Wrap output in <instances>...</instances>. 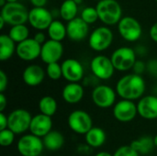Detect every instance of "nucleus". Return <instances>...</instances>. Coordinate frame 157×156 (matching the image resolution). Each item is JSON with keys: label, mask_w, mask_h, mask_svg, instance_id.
<instances>
[{"label": "nucleus", "mask_w": 157, "mask_h": 156, "mask_svg": "<svg viewBox=\"0 0 157 156\" xmlns=\"http://www.w3.org/2000/svg\"><path fill=\"white\" fill-rule=\"evenodd\" d=\"M146 84L142 75L128 74L119 79L116 85L117 95L121 99L134 101L141 99L145 92Z\"/></svg>", "instance_id": "obj_1"}, {"label": "nucleus", "mask_w": 157, "mask_h": 156, "mask_svg": "<svg viewBox=\"0 0 157 156\" xmlns=\"http://www.w3.org/2000/svg\"><path fill=\"white\" fill-rule=\"evenodd\" d=\"M97 11L98 18L106 25L119 24L122 18V9L116 0H101L98 3Z\"/></svg>", "instance_id": "obj_2"}, {"label": "nucleus", "mask_w": 157, "mask_h": 156, "mask_svg": "<svg viewBox=\"0 0 157 156\" xmlns=\"http://www.w3.org/2000/svg\"><path fill=\"white\" fill-rule=\"evenodd\" d=\"M29 13L27 7L21 3H7L1 9V17L6 23L13 26L24 25L29 21Z\"/></svg>", "instance_id": "obj_3"}, {"label": "nucleus", "mask_w": 157, "mask_h": 156, "mask_svg": "<svg viewBox=\"0 0 157 156\" xmlns=\"http://www.w3.org/2000/svg\"><path fill=\"white\" fill-rule=\"evenodd\" d=\"M115 70L126 72L133 68L136 63V53L132 48L121 47L115 50L110 57Z\"/></svg>", "instance_id": "obj_4"}, {"label": "nucleus", "mask_w": 157, "mask_h": 156, "mask_svg": "<svg viewBox=\"0 0 157 156\" xmlns=\"http://www.w3.org/2000/svg\"><path fill=\"white\" fill-rule=\"evenodd\" d=\"M17 149L22 156H40L45 148L42 138L29 133L19 138L17 143Z\"/></svg>", "instance_id": "obj_5"}, {"label": "nucleus", "mask_w": 157, "mask_h": 156, "mask_svg": "<svg viewBox=\"0 0 157 156\" xmlns=\"http://www.w3.org/2000/svg\"><path fill=\"white\" fill-rule=\"evenodd\" d=\"M67 124L71 131L82 135H86L93 128L91 116L82 109H76L71 112L67 119Z\"/></svg>", "instance_id": "obj_6"}, {"label": "nucleus", "mask_w": 157, "mask_h": 156, "mask_svg": "<svg viewBox=\"0 0 157 156\" xmlns=\"http://www.w3.org/2000/svg\"><path fill=\"white\" fill-rule=\"evenodd\" d=\"M8 129L15 134H22L29 131L32 116L27 109L17 108L11 111L8 116Z\"/></svg>", "instance_id": "obj_7"}, {"label": "nucleus", "mask_w": 157, "mask_h": 156, "mask_svg": "<svg viewBox=\"0 0 157 156\" xmlns=\"http://www.w3.org/2000/svg\"><path fill=\"white\" fill-rule=\"evenodd\" d=\"M117 92L111 86L99 85L96 86L92 93L91 98L93 103L100 108H109L116 104Z\"/></svg>", "instance_id": "obj_8"}, {"label": "nucleus", "mask_w": 157, "mask_h": 156, "mask_svg": "<svg viewBox=\"0 0 157 156\" xmlns=\"http://www.w3.org/2000/svg\"><path fill=\"white\" fill-rule=\"evenodd\" d=\"M113 41V33L108 27H98L92 31L88 38L89 47L96 51L107 50Z\"/></svg>", "instance_id": "obj_9"}, {"label": "nucleus", "mask_w": 157, "mask_h": 156, "mask_svg": "<svg viewBox=\"0 0 157 156\" xmlns=\"http://www.w3.org/2000/svg\"><path fill=\"white\" fill-rule=\"evenodd\" d=\"M118 29L121 36L127 41L132 42L138 40L142 36V26L140 22L132 17H124L118 24Z\"/></svg>", "instance_id": "obj_10"}, {"label": "nucleus", "mask_w": 157, "mask_h": 156, "mask_svg": "<svg viewBox=\"0 0 157 156\" xmlns=\"http://www.w3.org/2000/svg\"><path fill=\"white\" fill-rule=\"evenodd\" d=\"M90 69L92 74L100 80L110 79L115 72L113 63L108 56L97 55L90 63Z\"/></svg>", "instance_id": "obj_11"}, {"label": "nucleus", "mask_w": 157, "mask_h": 156, "mask_svg": "<svg viewBox=\"0 0 157 156\" xmlns=\"http://www.w3.org/2000/svg\"><path fill=\"white\" fill-rule=\"evenodd\" d=\"M137 114V104L131 100L121 99L113 107V116L120 122H130L135 119Z\"/></svg>", "instance_id": "obj_12"}, {"label": "nucleus", "mask_w": 157, "mask_h": 156, "mask_svg": "<svg viewBox=\"0 0 157 156\" xmlns=\"http://www.w3.org/2000/svg\"><path fill=\"white\" fill-rule=\"evenodd\" d=\"M52 19V14L45 7H33L29 13V22L38 30L48 29Z\"/></svg>", "instance_id": "obj_13"}, {"label": "nucleus", "mask_w": 157, "mask_h": 156, "mask_svg": "<svg viewBox=\"0 0 157 156\" xmlns=\"http://www.w3.org/2000/svg\"><path fill=\"white\" fill-rule=\"evenodd\" d=\"M40 51L41 45L33 38H29L17 45L16 53L19 59L26 62H31L40 56Z\"/></svg>", "instance_id": "obj_14"}, {"label": "nucleus", "mask_w": 157, "mask_h": 156, "mask_svg": "<svg viewBox=\"0 0 157 156\" xmlns=\"http://www.w3.org/2000/svg\"><path fill=\"white\" fill-rule=\"evenodd\" d=\"M63 77L69 83L80 82L85 74V70L82 63L75 59H66L62 63Z\"/></svg>", "instance_id": "obj_15"}, {"label": "nucleus", "mask_w": 157, "mask_h": 156, "mask_svg": "<svg viewBox=\"0 0 157 156\" xmlns=\"http://www.w3.org/2000/svg\"><path fill=\"white\" fill-rule=\"evenodd\" d=\"M63 54V46L62 42L48 40L44 44L41 45L40 59L46 63L50 64L52 63H58Z\"/></svg>", "instance_id": "obj_16"}, {"label": "nucleus", "mask_w": 157, "mask_h": 156, "mask_svg": "<svg viewBox=\"0 0 157 156\" xmlns=\"http://www.w3.org/2000/svg\"><path fill=\"white\" fill-rule=\"evenodd\" d=\"M52 131V120L51 117H48L41 113L32 117L29 126V132L31 134L40 138H43Z\"/></svg>", "instance_id": "obj_17"}, {"label": "nucleus", "mask_w": 157, "mask_h": 156, "mask_svg": "<svg viewBox=\"0 0 157 156\" xmlns=\"http://www.w3.org/2000/svg\"><path fill=\"white\" fill-rule=\"evenodd\" d=\"M138 115L144 120H152L157 119V97L144 96L137 103Z\"/></svg>", "instance_id": "obj_18"}, {"label": "nucleus", "mask_w": 157, "mask_h": 156, "mask_svg": "<svg viewBox=\"0 0 157 156\" xmlns=\"http://www.w3.org/2000/svg\"><path fill=\"white\" fill-rule=\"evenodd\" d=\"M88 24L81 17H75L69 21L66 25L67 37L74 41H80L85 40L88 34Z\"/></svg>", "instance_id": "obj_19"}, {"label": "nucleus", "mask_w": 157, "mask_h": 156, "mask_svg": "<svg viewBox=\"0 0 157 156\" xmlns=\"http://www.w3.org/2000/svg\"><path fill=\"white\" fill-rule=\"evenodd\" d=\"M45 75L46 72L41 66L38 64H29L24 69L22 79L27 86H37L43 82Z\"/></svg>", "instance_id": "obj_20"}, {"label": "nucleus", "mask_w": 157, "mask_h": 156, "mask_svg": "<svg viewBox=\"0 0 157 156\" xmlns=\"http://www.w3.org/2000/svg\"><path fill=\"white\" fill-rule=\"evenodd\" d=\"M85 95V90L79 83H68L62 91L63 99L68 104H76L80 102Z\"/></svg>", "instance_id": "obj_21"}, {"label": "nucleus", "mask_w": 157, "mask_h": 156, "mask_svg": "<svg viewBox=\"0 0 157 156\" xmlns=\"http://www.w3.org/2000/svg\"><path fill=\"white\" fill-rule=\"evenodd\" d=\"M44 148L51 152L60 150L64 144V136L58 131H52L42 138Z\"/></svg>", "instance_id": "obj_22"}, {"label": "nucleus", "mask_w": 157, "mask_h": 156, "mask_svg": "<svg viewBox=\"0 0 157 156\" xmlns=\"http://www.w3.org/2000/svg\"><path fill=\"white\" fill-rule=\"evenodd\" d=\"M85 140L88 146L92 148H98L106 143L107 135L103 129L99 127H93L85 135Z\"/></svg>", "instance_id": "obj_23"}, {"label": "nucleus", "mask_w": 157, "mask_h": 156, "mask_svg": "<svg viewBox=\"0 0 157 156\" xmlns=\"http://www.w3.org/2000/svg\"><path fill=\"white\" fill-rule=\"evenodd\" d=\"M16 42L6 34L0 36V61L9 60L16 52Z\"/></svg>", "instance_id": "obj_24"}, {"label": "nucleus", "mask_w": 157, "mask_h": 156, "mask_svg": "<svg viewBox=\"0 0 157 156\" xmlns=\"http://www.w3.org/2000/svg\"><path fill=\"white\" fill-rule=\"evenodd\" d=\"M47 31L50 40L55 41L61 42L67 36L66 26H64V24L60 20H53L48 28Z\"/></svg>", "instance_id": "obj_25"}, {"label": "nucleus", "mask_w": 157, "mask_h": 156, "mask_svg": "<svg viewBox=\"0 0 157 156\" xmlns=\"http://www.w3.org/2000/svg\"><path fill=\"white\" fill-rule=\"evenodd\" d=\"M61 17L69 22L74 18L77 17V11H78V5L74 0H64L59 9Z\"/></svg>", "instance_id": "obj_26"}, {"label": "nucleus", "mask_w": 157, "mask_h": 156, "mask_svg": "<svg viewBox=\"0 0 157 156\" xmlns=\"http://www.w3.org/2000/svg\"><path fill=\"white\" fill-rule=\"evenodd\" d=\"M57 108H58L57 102L55 98H53L51 96H44L39 101V109L40 112L43 115L52 118L56 113Z\"/></svg>", "instance_id": "obj_27"}, {"label": "nucleus", "mask_w": 157, "mask_h": 156, "mask_svg": "<svg viewBox=\"0 0 157 156\" xmlns=\"http://www.w3.org/2000/svg\"><path fill=\"white\" fill-rule=\"evenodd\" d=\"M131 146L141 155V154H149L153 148L155 147L154 144V139L149 136H144L137 140H134Z\"/></svg>", "instance_id": "obj_28"}, {"label": "nucleus", "mask_w": 157, "mask_h": 156, "mask_svg": "<svg viewBox=\"0 0 157 156\" xmlns=\"http://www.w3.org/2000/svg\"><path fill=\"white\" fill-rule=\"evenodd\" d=\"M29 30L28 27L25 26V24L11 27L8 32V36L17 44L29 39Z\"/></svg>", "instance_id": "obj_29"}, {"label": "nucleus", "mask_w": 157, "mask_h": 156, "mask_svg": "<svg viewBox=\"0 0 157 156\" xmlns=\"http://www.w3.org/2000/svg\"><path fill=\"white\" fill-rule=\"evenodd\" d=\"M46 75L52 79V80H59L61 77H63V71H62V65L59 64V63H52L50 64H47L46 67Z\"/></svg>", "instance_id": "obj_30"}, {"label": "nucleus", "mask_w": 157, "mask_h": 156, "mask_svg": "<svg viewBox=\"0 0 157 156\" xmlns=\"http://www.w3.org/2000/svg\"><path fill=\"white\" fill-rule=\"evenodd\" d=\"M86 23L89 24H93L95 23L98 18V14L97 11L96 7H92V6H87L86 8H84L81 12V17H80Z\"/></svg>", "instance_id": "obj_31"}, {"label": "nucleus", "mask_w": 157, "mask_h": 156, "mask_svg": "<svg viewBox=\"0 0 157 156\" xmlns=\"http://www.w3.org/2000/svg\"><path fill=\"white\" fill-rule=\"evenodd\" d=\"M15 133L8 128L0 131V145L2 147L10 146L15 141Z\"/></svg>", "instance_id": "obj_32"}, {"label": "nucleus", "mask_w": 157, "mask_h": 156, "mask_svg": "<svg viewBox=\"0 0 157 156\" xmlns=\"http://www.w3.org/2000/svg\"><path fill=\"white\" fill-rule=\"evenodd\" d=\"M113 156H140V154L131 145H123L115 151Z\"/></svg>", "instance_id": "obj_33"}, {"label": "nucleus", "mask_w": 157, "mask_h": 156, "mask_svg": "<svg viewBox=\"0 0 157 156\" xmlns=\"http://www.w3.org/2000/svg\"><path fill=\"white\" fill-rule=\"evenodd\" d=\"M8 86V78L6 74L1 70L0 71V93H4Z\"/></svg>", "instance_id": "obj_34"}, {"label": "nucleus", "mask_w": 157, "mask_h": 156, "mask_svg": "<svg viewBox=\"0 0 157 156\" xmlns=\"http://www.w3.org/2000/svg\"><path fill=\"white\" fill-rule=\"evenodd\" d=\"M133 74L141 75L146 69V65L143 61H136L134 66H133Z\"/></svg>", "instance_id": "obj_35"}, {"label": "nucleus", "mask_w": 157, "mask_h": 156, "mask_svg": "<svg viewBox=\"0 0 157 156\" xmlns=\"http://www.w3.org/2000/svg\"><path fill=\"white\" fill-rule=\"evenodd\" d=\"M8 128V118L4 112H0V131Z\"/></svg>", "instance_id": "obj_36"}, {"label": "nucleus", "mask_w": 157, "mask_h": 156, "mask_svg": "<svg viewBox=\"0 0 157 156\" xmlns=\"http://www.w3.org/2000/svg\"><path fill=\"white\" fill-rule=\"evenodd\" d=\"M33 39H34L38 43H40V45L44 44V43L47 41V40H46V36H45V34H44L43 32H41V31L37 32V33L34 35Z\"/></svg>", "instance_id": "obj_37"}, {"label": "nucleus", "mask_w": 157, "mask_h": 156, "mask_svg": "<svg viewBox=\"0 0 157 156\" xmlns=\"http://www.w3.org/2000/svg\"><path fill=\"white\" fill-rule=\"evenodd\" d=\"M7 106V99L4 93H0V111L3 112Z\"/></svg>", "instance_id": "obj_38"}, {"label": "nucleus", "mask_w": 157, "mask_h": 156, "mask_svg": "<svg viewBox=\"0 0 157 156\" xmlns=\"http://www.w3.org/2000/svg\"><path fill=\"white\" fill-rule=\"evenodd\" d=\"M150 37L154 41L157 43V22L155 23L150 29Z\"/></svg>", "instance_id": "obj_39"}, {"label": "nucleus", "mask_w": 157, "mask_h": 156, "mask_svg": "<svg viewBox=\"0 0 157 156\" xmlns=\"http://www.w3.org/2000/svg\"><path fill=\"white\" fill-rule=\"evenodd\" d=\"M30 3L34 7H44L47 4V0H30Z\"/></svg>", "instance_id": "obj_40"}, {"label": "nucleus", "mask_w": 157, "mask_h": 156, "mask_svg": "<svg viewBox=\"0 0 157 156\" xmlns=\"http://www.w3.org/2000/svg\"><path fill=\"white\" fill-rule=\"evenodd\" d=\"M95 156H113V154H109V152H105V151H102V152H99Z\"/></svg>", "instance_id": "obj_41"}, {"label": "nucleus", "mask_w": 157, "mask_h": 156, "mask_svg": "<svg viewBox=\"0 0 157 156\" xmlns=\"http://www.w3.org/2000/svg\"><path fill=\"white\" fill-rule=\"evenodd\" d=\"M5 23H6V21H5V19L0 16V29H2L3 28H4V25H5Z\"/></svg>", "instance_id": "obj_42"}, {"label": "nucleus", "mask_w": 157, "mask_h": 156, "mask_svg": "<svg viewBox=\"0 0 157 156\" xmlns=\"http://www.w3.org/2000/svg\"><path fill=\"white\" fill-rule=\"evenodd\" d=\"M6 4H7V3H6V0H0V6H1V7L5 6Z\"/></svg>", "instance_id": "obj_43"}, {"label": "nucleus", "mask_w": 157, "mask_h": 156, "mask_svg": "<svg viewBox=\"0 0 157 156\" xmlns=\"http://www.w3.org/2000/svg\"><path fill=\"white\" fill-rule=\"evenodd\" d=\"M153 139H154V144H155V146L157 148V134L153 138Z\"/></svg>", "instance_id": "obj_44"}, {"label": "nucleus", "mask_w": 157, "mask_h": 156, "mask_svg": "<svg viewBox=\"0 0 157 156\" xmlns=\"http://www.w3.org/2000/svg\"><path fill=\"white\" fill-rule=\"evenodd\" d=\"M6 3H16V2H17V0H6Z\"/></svg>", "instance_id": "obj_45"}, {"label": "nucleus", "mask_w": 157, "mask_h": 156, "mask_svg": "<svg viewBox=\"0 0 157 156\" xmlns=\"http://www.w3.org/2000/svg\"><path fill=\"white\" fill-rule=\"evenodd\" d=\"M74 1H75L77 5H79V4H81V3L83 2V0H74Z\"/></svg>", "instance_id": "obj_46"}, {"label": "nucleus", "mask_w": 157, "mask_h": 156, "mask_svg": "<svg viewBox=\"0 0 157 156\" xmlns=\"http://www.w3.org/2000/svg\"><path fill=\"white\" fill-rule=\"evenodd\" d=\"M97 1H98V2H99V1H101V0H97Z\"/></svg>", "instance_id": "obj_47"}, {"label": "nucleus", "mask_w": 157, "mask_h": 156, "mask_svg": "<svg viewBox=\"0 0 157 156\" xmlns=\"http://www.w3.org/2000/svg\"><path fill=\"white\" fill-rule=\"evenodd\" d=\"M57 156H63V155H57Z\"/></svg>", "instance_id": "obj_48"}, {"label": "nucleus", "mask_w": 157, "mask_h": 156, "mask_svg": "<svg viewBox=\"0 0 157 156\" xmlns=\"http://www.w3.org/2000/svg\"><path fill=\"white\" fill-rule=\"evenodd\" d=\"M155 1H156V2H157V0H155Z\"/></svg>", "instance_id": "obj_49"}, {"label": "nucleus", "mask_w": 157, "mask_h": 156, "mask_svg": "<svg viewBox=\"0 0 157 156\" xmlns=\"http://www.w3.org/2000/svg\"><path fill=\"white\" fill-rule=\"evenodd\" d=\"M156 156H157V154H156Z\"/></svg>", "instance_id": "obj_50"}]
</instances>
